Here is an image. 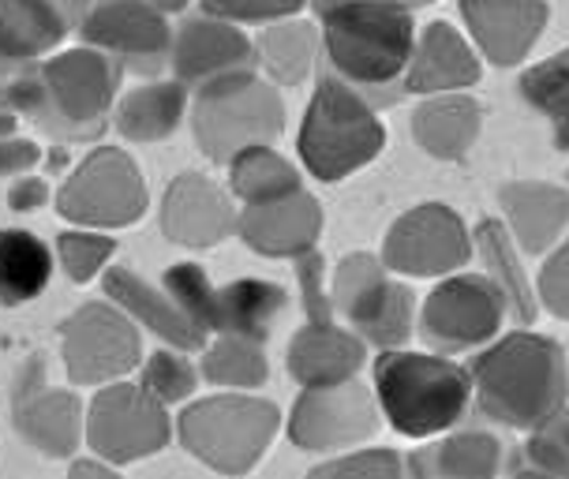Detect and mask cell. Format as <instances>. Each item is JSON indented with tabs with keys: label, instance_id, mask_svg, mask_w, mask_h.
<instances>
[{
	"label": "cell",
	"instance_id": "cell-1",
	"mask_svg": "<svg viewBox=\"0 0 569 479\" xmlns=\"http://www.w3.org/2000/svg\"><path fill=\"white\" fill-rule=\"evenodd\" d=\"M124 79L120 60L94 46L49 53L16 79V117H27L57 142L98 139L117 106Z\"/></svg>",
	"mask_w": 569,
	"mask_h": 479
},
{
	"label": "cell",
	"instance_id": "cell-2",
	"mask_svg": "<svg viewBox=\"0 0 569 479\" xmlns=\"http://www.w3.org/2000/svg\"><path fill=\"white\" fill-rule=\"evenodd\" d=\"M315 12L333 76L368 101H393L416 46L409 8L393 0H315Z\"/></svg>",
	"mask_w": 569,
	"mask_h": 479
},
{
	"label": "cell",
	"instance_id": "cell-3",
	"mask_svg": "<svg viewBox=\"0 0 569 479\" xmlns=\"http://www.w3.org/2000/svg\"><path fill=\"white\" fill-rule=\"evenodd\" d=\"M469 379L483 416L517 431H532L569 401L566 349L528 330L491 345Z\"/></svg>",
	"mask_w": 569,
	"mask_h": 479
},
{
	"label": "cell",
	"instance_id": "cell-4",
	"mask_svg": "<svg viewBox=\"0 0 569 479\" xmlns=\"http://www.w3.org/2000/svg\"><path fill=\"white\" fill-rule=\"evenodd\" d=\"M375 401L405 438H435L465 420L472 379L446 356L382 349L375 360Z\"/></svg>",
	"mask_w": 569,
	"mask_h": 479
},
{
	"label": "cell",
	"instance_id": "cell-5",
	"mask_svg": "<svg viewBox=\"0 0 569 479\" xmlns=\"http://www.w3.org/2000/svg\"><path fill=\"white\" fill-rule=\"evenodd\" d=\"M386 147V124L375 101L338 76H322L300 124V161L315 180L338 183L371 166Z\"/></svg>",
	"mask_w": 569,
	"mask_h": 479
},
{
	"label": "cell",
	"instance_id": "cell-6",
	"mask_svg": "<svg viewBox=\"0 0 569 479\" xmlns=\"http://www.w3.org/2000/svg\"><path fill=\"white\" fill-rule=\"evenodd\" d=\"M284 131V101L256 68H240L196 87L191 136L213 166H229L248 147H273Z\"/></svg>",
	"mask_w": 569,
	"mask_h": 479
},
{
	"label": "cell",
	"instance_id": "cell-7",
	"mask_svg": "<svg viewBox=\"0 0 569 479\" xmlns=\"http://www.w3.org/2000/svg\"><path fill=\"white\" fill-rule=\"evenodd\" d=\"M281 431V409L256 393H213L188 405L177 420L180 446L213 472H251Z\"/></svg>",
	"mask_w": 569,
	"mask_h": 479
},
{
	"label": "cell",
	"instance_id": "cell-8",
	"mask_svg": "<svg viewBox=\"0 0 569 479\" xmlns=\"http://www.w3.org/2000/svg\"><path fill=\"white\" fill-rule=\"evenodd\" d=\"M333 315H341L345 326L375 349H401L412 338L416 297L405 281L393 278L379 255L352 251L345 255L330 281Z\"/></svg>",
	"mask_w": 569,
	"mask_h": 479
},
{
	"label": "cell",
	"instance_id": "cell-9",
	"mask_svg": "<svg viewBox=\"0 0 569 479\" xmlns=\"http://www.w3.org/2000/svg\"><path fill=\"white\" fill-rule=\"evenodd\" d=\"M150 207V188L142 169L131 161L128 150L98 147L79 161L76 172L60 183L57 213L71 226L87 229H128L142 221Z\"/></svg>",
	"mask_w": 569,
	"mask_h": 479
},
{
	"label": "cell",
	"instance_id": "cell-10",
	"mask_svg": "<svg viewBox=\"0 0 569 479\" xmlns=\"http://www.w3.org/2000/svg\"><path fill=\"white\" fill-rule=\"evenodd\" d=\"M172 438L169 409L154 401L139 382H106L87 405L83 442L90 453L106 457L117 468L147 461L161 453Z\"/></svg>",
	"mask_w": 569,
	"mask_h": 479
},
{
	"label": "cell",
	"instance_id": "cell-11",
	"mask_svg": "<svg viewBox=\"0 0 569 479\" xmlns=\"http://www.w3.org/2000/svg\"><path fill=\"white\" fill-rule=\"evenodd\" d=\"M60 360L76 386L128 379L142 363V333L113 300L83 303L60 326Z\"/></svg>",
	"mask_w": 569,
	"mask_h": 479
},
{
	"label": "cell",
	"instance_id": "cell-12",
	"mask_svg": "<svg viewBox=\"0 0 569 479\" xmlns=\"http://www.w3.org/2000/svg\"><path fill=\"white\" fill-rule=\"evenodd\" d=\"M506 297L487 273H446L420 308V333L431 349L461 352L498 338Z\"/></svg>",
	"mask_w": 569,
	"mask_h": 479
},
{
	"label": "cell",
	"instance_id": "cell-13",
	"mask_svg": "<svg viewBox=\"0 0 569 479\" xmlns=\"http://www.w3.org/2000/svg\"><path fill=\"white\" fill-rule=\"evenodd\" d=\"M379 401L375 390L356 379L338 386H311L289 412V442L308 453L352 450L379 435Z\"/></svg>",
	"mask_w": 569,
	"mask_h": 479
},
{
	"label": "cell",
	"instance_id": "cell-14",
	"mask_svg": "<svg viewBox=\"0 0 569 479\" xmlns=\"http://www.w3.org/2000/svg\"><path fill=\"white\" fill-rule=\"evenodd\" d=\"M472 259V237L446 202L401 213L382 240V262L398 278H446Z\"/></svg>",
	"mask_w": 569,
	"mask_h": 479
},
{
	"label": "cell",
	"instance_id": "cell-15",
	"mask_svg": "<svg viewBox=\"0 0 569 479\" xmlns=\"http://www.w3.org/2000/svg\"><path fill=\"white\" fill-rule=\"evenodd\" d=\"M79 34L87 46L120 60L124 71H158L169 64L172 27L169 12H161L154 0H90Z\"/></svg>",
	"mask_w": 569,
	"mask_h": 479
},
{
	"label": "cell",
	"instance_id": "cell-16",
	"mask_svg": "<svg viewBox=\"0 0 569 479\" xmlns=\"http://www.w3.org/2000/svg\"><path fill=\"white\" fill-rule=\"evenodd\" d=\"M87 423V405L71 390H57L46 382L42 356H30L16 379L12 393V427L30 450L64 461L79 450Z\"/></svg>",
	"mask_w": 569,
	"mask_h": 479
},
{
	"label": "cell",
	"instance_id": "cell-17",
	"mask_svg": "<svg viewBox=\"0 0 569 479\" xmlns=\"http://www.w3.org/2000/svg\"><path fill=\"white\" fill-rule=\"evenodd\" d=\"M169 64L172 79H180L184 87H202L218 76H229V71L256 68V46L240 30V23L199 12L172 27Z\"/></svg>",
	"mask_w": 569,
	"mask_h": 479
},
{
	"label": "cell",
	"instance_id": "cell-18",
	"mask_svg": "<svg viewBox=\"0 0 569 479\" xmlns=\"http://www.w3.org/2000/svg\"><path fill=\"white\" fill-rule=\"evenodd\" d=\"M161 232L180 248H218L237 232L232 196L202 172H180L161 199Z\"/></svg>",
	"mask_w": 569,
	"mask_h": 479
},
{
	"label": "cell",
	"instance_id": "cell-19",
	"mask_svg": "<svg viewBox=\"0 0 569 479\" xmlns=\"http://www.w3.org/2000/svg\"><path fill=\"white\" fill-rule=\"evenodd\" d=\"M322 207L308 188L237 210V237L267 259H297L322 237Z\"/></svg>",
	"mask_w": 569,
	"mask_h": 479
},
{
	"label": "cell",
	"instance_id": "cell-20",
	"mask_svg": "<svg viewBox=\"0 0 569 479\" xmlns=\"http://www.w3.org/2000/svg\"><path fill=\"white\" fill-rule=\"evenodd\" d=\"M90 0H0V57L34 68L79 27Z\"/></svg>",
	"mask_w": 569,
	"mask_h": 479
},
{
	"label": "cell",
	"instance_id": "cell-21",
	"mask_svg": "<svg viewBox=\"0 0 569 479\" xmlns=\"http://www.w3.org/2000/svg\"><path fill=\"white\" fill-rule=\"evenodd\" d=\"M461 19L495 68H513L540 42L551 12L547 0H461Z\"/></svg>",
	"mask_w": 569,
	"mask_h": 479
},
{
	"label": "cell",
	"instance_id": "cell-22",
	"mask_svg": "<svg viewBox=\"0 0 569 479\" xmlns=\"http://www.w3.org/2000/svg\"><path fill=\"white\" fill-rule=\"evenodd\" d=\"M101 289L139 330H150L161 345H172V349L184 352H199L207 345V333L177 308V300L147 278H139L131 267H109L106 278H101Z\"/></svg>",
	"mask_w": 569,
	"mask_h": 479
},
{
	"label": "cell",
	"instance_id": "cell-23",
	"mask_svg": "<svg viewBox=\"0 0 569 479\" xmlns=\"http://www.w3.org/2000/svg\"><path fill=\"white\" fill-rule=\"evenodd\" d=\"M480 76H483L480 57L465 42L461 30H453L450 23H431L416 34L401 87L409 94H446V90L476 87Z\"/></svg>",
	"mask_w": 569,
	"mask_h": 479
},
{
	"label": "cell",
	"instance_id": "cell-24",
	"mask_svg": "<svg viewBox=\"0 0 569 479\" xmlns=\"http://www.w3.org/2000/svg\"><path fill=\"white\" fill-rule=\"evenodd\" d=\"M363 360H368V345L356 338L352 330H341L333 322H308L303 330H297L289 349H284V367H289V375L303 390L349 382L363 371Z\"/></svg>",
	"mask_w": 569,
	"mask_h": 479
},
{
	"label": "cell",
	"instance_id": "cell-25",
	"mask_svg": "<svg viewBox=\"0 0 569 479\" xmlns=\"http://www.w3.org/2000/svg\"><path fill=\"white\" fill-rule=\"evenodd\" d=\"M498 207L506 213L513 240L528 255L551 251L569 226V191L540 180H513L498 191Z\"/></svg>",
	"mask_w": 569,
	"mask_h": 479
},
{
	"label": "cell",
	"instance_id": "cell-26",
	"mask_svg": "<svg viewBox=\"0 0 569 479\" xmlns=\"http://www.w3.org/2000/svg\"><path fill=\"white\" fill-rule=\"evenodd\" d=\"M483 128L480 101L469 94H427V101L412 113V139L427 158L461 161L476 147Z\"/></svg>",
	"mask_w": 569,
	"mask_h": 479
},
{
	"label": "cell",
	"instance_id": "cell-27",
	"mask_svg": "<svg viewBox=\"0 0 569 479\" xmlns=\"http://www.w3.org/2000/svg\"><path fill=\"white\" fill-rule=\"evenodd\" d=\"M188 117V87L180 79H154L128 90L113 106V124L128 142H161L177 136Z\"/></svg>",
	"mask_w": 569,
	"mask_h": 479
},
{
	"label": "cell",
	"instance_id": "cell-28",
	"mask_svg": "<svg viewBox=\"0 0 569 479\" xmlns=\"http://www.w3.org/2000/svg\"><path fill=\"white\" fill-rule=\"evenodd\" d=\"M251 46H256V64L267 71L273 87H300L315 71L322 34L308 19L284 16L273 19V23H262L259 38Z\"/></svg>",
	"mask_w": 569,
	"mask_h": 479
},
{
	"label": "cell",
	"instance_id": "cell-29",
	"mask_svg": "<svg viewBox=\"0 0 569 479\" xmlns=\"http://www.w3.org/2000/svg\"><path fill=\"white\" fill-rule=\"evenodd\" d=\"M289 308V292L262 278H237L218 289V311H213V333H240L267 345L270 330Z\"/></svg>",
	"mask_w": 569,
	"mask_h": 479
},
{
	"label": "cell",
	"instance_id": "cell-30",
	"mask_svg": "<svg viewBox=\"0 0 569 479\" xmlns=\"http://www.w3.org/2000/svg\"><path fill=\"white\" fill-rule=\"evenodd\" d=\"M53 251L30 229H0V303L23 308L53 281Z\"/></svg>",
	"mask_w": 569,
	"mask_h": 479
},
{
	"label": "cell",
	"instance_id": "cell-31",
	"mask_svg": "<svg viewBox=\"0 0 569 479\" xmlns=\"http://www.w3.org/2000/svg\"><path fill=\"white\" fill-rule=\"evenodd\" d=\"M502 450L495 435L487 431H461L442 438L439 446H427V450H416L405 468L416 476L427 479H483L495 476L502 468Z\"/></svg>",
	"mask_w": 569,
	"mask_h": 479
},
{
	"label": "cell",
	"instance_id": "cell-32",
	"mask_svg": "<svg viewBox=\"0 0 569 479\" xmlns=\"http://www.w3.org/2000/svg\"><path fill=\"white\" fill-rule=\"evenodd\" d=\"M199 375L218 390H259L270 379L267 349L256 338L240 333H210L202 345Z\"/></svg>",
	"mask_w": 569,
	"mask_h": 479
},
{
	"label": "cell",
	"instance_id": "cell-33",
	"mask_svg": "<svg viewBox=\"0 0 569 479\" xmlns=\"http://www.w3.org/2000/svg\"><path fill=\"white\" fill-rule=\"evenodd\" d=\"M476 248H480V259L487 267V278L498 285V292L506 297V311H513V319L521 326L536 322V292L528 285L521 262H517L510 229L502 221H480L476 226Z\"/></svg>",
	"mask_w": 569,
	"mask_h": 479
},
{
	"label": "cell",
	"instance_id": "cell-34",
	"mask_svg": "<svg viewBox=\"0 0 569 479\" xmlns=\"http://www.w3.org/2000/svg\"><path fill=\"white\" fill-rule=\"evenodd\" d=\"M297 188H303L297 166L273 147H248L229 161V196L240 199L243 207L281 199Z\"/></svg>",
	"mask_w": 569,
	"mask_h": 479
},
{
	"label": "cell",
	"instance_id": "cell-35",
	"mask_svg": "<svg viewBox=\"0 0 569 479\" xmlns=\"http://www.w3.org/2000/svg\"><path fill=\"white\" fill-rule=\"evenodd\" d=\"M117 255V240L106 229H87L71 226L57 237V267L64 270L71 285H90L101 270L109 267V259Z\"/></svg>",
	"mask_w": 569,
	"mask_h": 479
},
{
	"label": "cell",
	"instance_id": "cell-36",
	"mask_svg": "<svg viewBox=\"0 0 569 479\" xmlns=\"http://www.w3.org/2000/svg\"><path fill=\"white\" fill-rule=\"evenodd\" d=\"M191 352L184 349H172V345H161L158 352H150L142 360V375H139V386L147 390L154 401H161L166 409L172 405L188 401L199 386V367L188 360Z\"/></svg>",
	"mask_w": 569,
	"mask_h": 479
},
{
	"label": "cell",
	"instance_id": "cell-37",
	"mask_svg": "<svg viewBox=\"0 0 569 479\" xmlns=\"http://www.w3.org/2000/svg\"><path fill=\"white\" fill-rule=\"evenodd\" d=\"M161 289L177 300V308L188 315L191 322L199 326L202 333H213V311H218V285L207 278V270L196 267V262H177V267L166 270V281Z\"/></svg>",
	"mask_w": 569,
	"mask_h": 479
},
{
	"label": "cell",
	"instance_id": "cell-38",
	"mask_svg": "<svg viewBox=\"0 0 569 479\" xmlns=\"http://www.w3.org/2000/svg\"><path fill=\"white\" fill-rule=\"evenodd\" d=\"M521 98L547 117H569V46L521 76Z\"/></svg>",
	"mask_w": 569,
	"mask_h": 479
},
{
	"label": "cell",
	"instance_id": "cell-39",
	"mask_svg": "<svg viewBox=\"0 0 569 479\" xmlns=\"http://www.w3.org/2000/svg\"><path fill=\"white\" fill-rule=\"evenodd\" d=\"M525 465L532 472L547 476H569V405L547 416L543 423L532 427V438L525 446Z\"/></svg>",
	"mask_w": 569,
	"mask_h": 479
},
{
	"label": "cell",
	"instance_id": "cell-40",
	"mask_svg": "<svg viewBox=\"0 0 569 479\" xmlns=\"http://www.w3.org/2000/svg\"><path fill=\"white\" fill-rule=\"evenodd\" d=\"M405 472V461L393 450H352V453H341L333 461H322L311 468V476H363V479H393Z\"/></svg>",
	"mask_w": 569,
	"mask_h": 479
},
{
	"label": "cell",
	"instance_id": "cell-41",
	"mask_svg": "<svg viewBox=\"0 0 569 479\" xmlns=\"http://www.w3.org/2000/svg\"><path fill=\"white\" fill-rule=\"evenodd\" d=\"M308 0H202V12L232 19V23H273V19L303 12Z\"/></svg>",
	"mask_w": 569,
	"mask_h": 479
},
{
	"label": "cell",
	"instance_id": "cell-42",
	"mask_svg": "<svg viewBox=\"0 0 569 479\" xmlns=\"http://www.w3.org/2000/svg\"><path fill=\"white\" fill-rule=\"evenodd\" d=\"M297 278H300V292H303V311H308V322L327 326L333 322V303L330 292L322 285V255L308 248L297 255Z\"/></svg>",
	"mask_w": 569,
	"mask_h": 479
},
{
	"label": "cell",
	"instance_id": "cell-43",
	"mask_svg": "<svg viewBox=\"0 0 569 479\" xmlns=\"http://www.w3.org/2000/svg\"><path fill=\"white\" fill-rule=\"evenodd\" d=\"M540 300L547 311L569 322V240L558 248L540 270Z\"/></svg>",
	"mask_w": 569,
	"mask_h": 479
},
{
	"label": "cell",
	"instance_id": "cell-44",
	"mask_svg": "<svg viewBox=\"0 0 569 479\" xmlns=\"http://www.w3.org/2000/svg\"><path fill=\"white\" fill-rule=\"evenodd\" d=\"M38 161H42L38 142L19 139L16 131H4V136H0V177H19V172L34 169Z\"/></svg>",
	"mask_w": 569,
	"mask_h": 479
},
{
	"label": "cell",
	"instance_id": "cell-45",
	"mask_svg": "<svg viewBox=\"0 0 569 479\" xmlns=\"http://www.w3.org/2000/svg\"><path fill=\"white\" fill-rule=\"evenodd\" d=\"M49 202V183L30 177L27 172H19V177H12V188H8V207L19 210V213H30V210H42Z\"/></svg>",
	"mask_w": 569,
	"mask_h": 479
},
{
	"label": "cell",
	"instance_id": "cell-46",
	"mask_svg": "<svg viewBox=\"0 0 569 479\" xmlns=\"http://www.w3.org/2000/svg\"><path fill=\"white\" fill-rule=\"evenodd\" d=\"M71 476H113L117 472V465L113 461H106V457H79V461H71V468H68Z\"/></svg>",
	"mask_w": 569,
	"mask_h": 479
},
{
	"label": "cell",
	"instance_id": "cell-47",
	"mask_svg": "<svg viewBox=\"0 0 569 479\" xmlns=\"http://www.w3.org/2000/svg\"><path fill=\"white\" fill-rule=\"evenodd\" d=\"M555 147L558 150H569V117H558L555 120Z\"/></svg>",
	"mask_w": 569,
	"mask_h": 479
},
{
	"label": "cell",
	"instance_id": "cell-48",
	"mask_svg": "<svg viewBox=\"0 0 569 479\" xmlns=\"http://www.w3.org/2000/svg\"><path fill=\"white\" fill-rule=\"evenodd\" d=\"M154 4L161 8V12H169V16H172V12H184L191 0H154Z\"/></svg>",
	"mask_w": 569,
	"mask_h": 479
},
{
	"label": "cell",
	"instance_id": "cell-49",
	"mask_svg": "<svg viewBox=\"0 0 569 479\" xmlns=\"http://www.w3.org/2000/svg\"><path fill=\"white\" fill-rule=\"evenodd\" d=\"M4 131H16V113H0V136Z\"/></svg>",
	"mask_w": 569,
	"mask_h": 479
},
{
	"label": "cell",
	"instance_id": "cell-50",
	"mask_svg": "<svg viewBox=\"0 0 569 479\" xmlns=\"http://www.w3.org/2000/svg\"><path fill=\"white\" fill-rule=\"evenodd\" d=\"M393 4H405V8H409V4H431V0H393Z\"/></svg>",
	"mask_w": 569,
	"mask_h": 479
}]
</instances>
